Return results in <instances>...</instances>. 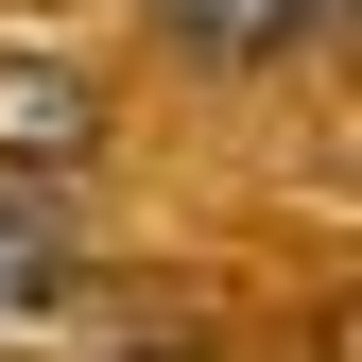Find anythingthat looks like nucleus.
Returning <instances> with one entry per match:
<instances>
[{
	"label": "nucleus",
	"mask_w": 362,
	"mask_h": 362,
	"mask_svg": "<svg viewBox=\"0 0 362 362\" xmlns=\"http://www.w3.org/2000/svg\"><path fill=\"white\" fill-rule=\"evenodd\" d=\"M35 310H52V207H0V328H35Z\"/></svg>",
	"instance_id": "nucleus-3"
},
{
	"label": "nucleus",
	"mask_w": 362,
	"mask_h": 362,
	"mask_svg": "<svg viewBox=\"0 0 362 362\" xmlns=\"http://www.w3.org/2000/svg\"><path fill=\"white\" fill-rule=\"evenodd\" d=\"M156 18L190 35L207 69H276L293 35H328V18H345V0H156Z\"/></svg>",
	"instance_id": "nucleus-2"
},
{
	"label": "nucleus",
	"mask_w": 362,
	"mask_h": 362,
	"mask_svg": "<svg viewBox=\"0 0 362 362\" xmlns=\"http://www.w3.org/2000/svg\"><path fill=\"white\" fill-rule=\"evenodd\" d=\"M86 156H104V69L0 52V173H86Z\"/></svg>",
	"instance_id": "nucleus-1"
}]
</instances>
